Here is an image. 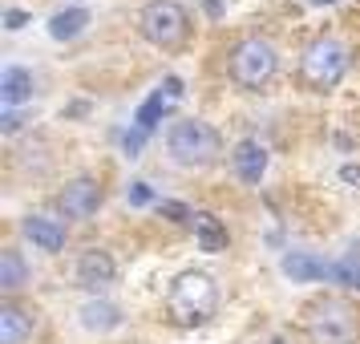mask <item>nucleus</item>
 <instances>
[{
	"label": "nucleus",
	"instance_id": "obj_20",
	"mask_svg": "<svg viewBox=\"0 0 360 344\" xmlns=\"http://www.w3.org/2000/svg\"><path fill=\"white\" fill-rule=\"evenodd\" d=\"M142 146H146V134L138 130V126L122 134V150H126V158H138V154H142Z\"/></svg>",
	"mask_w": 360,
	"mask_h": 344
},
{
	"label": "nucleus",
	"instance_id": "obj_24",
	"mask_svg": "<svg viewBox=\"0 0 360 344\" xmlns=\"http://www.w3.org/2000/svg\"><path fill=\"white\" fill-rule=\"evenodd\" d=\"M308 4H336V0H308Z\"/></svg>",
	"mask_w": 360,
	"mask_h": 344
},
{
	"label": "nucleus",
	"instance_id": "obj_7",
	"mask_svg": "<svg viewBox=\"0 0 360 344\" xmlns=\"http://www.w3.org/2000/svg\"><path fill=\"white\" fill-rule=\"evenodd\" d=\"M182 94H186V89H182V77H174V73H170V77H162V85H158V89H150L146 101L134 110V126H138L142 134H154V126H158V122H162L174 106H179Z\"/></svg>",
	"mask_w": 360,
	"mask_h": 344
},
{
	"label": "nucleus",
	"instance_id": "obj_9",
	"mask_svg": "<svg viewBox=\"0 0 360 344\" xmlns=\"http://www.w3.org/2000/svg\"><path fill=\"white\" fill-rule=\"evenodd\" d=\"M117 267H114V255L110 251H101V247H89L82 251V260H77V284L89 288V292H105L110 284H114Z\"/></svg>",
	"mask_w": 360,
	"mask_h": 344
},
{
	"label": "nucleus",
	"instance_id": "obj_10",
	"mask_svg": "<svg viewBox=\"0 0 360 344\" xmlns=\"http://www.w3.org/2000/svg\"><path fill=\"white\" fill-rule=\"evenodd\" d=\"M231 166H235V174H239L247 186H259L263 174H267V146H263L259 138H243V142H235V150H231Z\"/></svg>",
	"mask_w": 360,
	"mask_h": 344
},
{
	"label": "nucleus",
	"instance_id": "obj_6",
	"mask_svg": "<svg viewBox=\"0 0 360 344\" xmlns=\"http://www.w3.org/2000/svg\"><path fill=\"white\" fill-rule=\"evenodd\" d=\"M311 340L316 344H352L356 340V316L340 300H324L311 308Z\"/></svg>",
	"mask_w": 360,
	"mask_h": 344
},
{
	"label": "nucleus",
	"instance_id": "obj_4",
	"mask_svg": "<svg viewBox=\"0 0 360 344\" xmlns=\"http://www.w3.org/2000/svg\"><path fill=\"white\" fill-rule=\"evenodd\" d=\"M276 73V45L263 41V37H247L235 45L231 53V77L247 89H259L267 77Z\"/></svg>",
	"mask_w": 360,
	"mask_h": 344
},
{
	"label": "nucleus",
	"instance_id": "obj_22",
	"mask_svg": "<svg viewBox=\"0 0 360 344\" xmlns=\"http://www.w3.org/2000/svg\"><path fill=\"white\" fill-rule=\"evenodd\" d=\"M158 211H162V215H170V219H195V215L186 211L182 203H158Z\"/></svg>",
	"mask_w": 360,
	"mask_h": 344
},
{
	"label": "nucleus",
	"instance_id": "obj_15",
	"mask_svg": "<svg viewBox=\"0 0 360 344\" xmlns=\"http://www.w3.org/2000/svg\"><path fill=\"white\" fill-rule=\"evenodd\" d=\"M195 239H198V251L219 255V251L227 247V227H223L211 211H198L195 215Z\"/></svg>",
	"mask_w": 360,
	"mask_h": 344
},
{
	"label": "nucleus",
	"instance_id": "obj_1",
	"mask_svg": "<svg viewBox=\"0 0 360 344\" xmlns=\"http://www.w3.org/2000/svg\"><path fill=\"white\" fill-rule=\"evenodd\" d=\"M166 150L182 166H207L219 158V134L202 117H179L166 126Z\"/></svg>",
	"mask_w": 360,
	"mask_h": 344
},
{
	"label": "nucleus",
	"instance_id": "obj_5",
	"mask_svg": "<svg viewBox=\"0 0 360 344\" xmlns=\"http://www.w3.org/2000/svg\"><path fill=\"white\" fill-rule=\"evenodd\" d=\"M138 25H142V37L150 45L170 49V45H179L186 37V8L179 0H150L142 8V17H138Z\"/></svg>",
	"mask_w": 360,
	"mask_h": 344
},
{
	"label": "nucleus",
	"instance_id": "obj_21",
	"mask_svg": "<svg viewBox=\"0 0 360 344\" xmlns=\"http://www.w3.org/2000/svg\"><path fill=\"white\" fill-rule=\"evenodd\" d=\"M25 25H29V13H25V8H8V13H4V29H8V33H20Z\"/></svg>",
	"mask_w": 360,
	"mask_h": 344
},
{
	"label": "nucleus",
	"instance_id": "obj_19",
	"mask_svg": "<svg viewBox=\"0 0 360 344\" xmlns=\"http://www.w3.org/2000/svg\"><path fill=\"white\" fill-rule=\"evenodd\" d=\"M126 203H130L134 211H146V207H158V195H154V186L146 179H134L126 186Z\"/></svg>",
	"mask_w": 360,
	"mask_h": 344
},
{
	"label": "nucleus",
	"instance_id": "obj_14",
	"mask_svg": "<svg viewBox=\"0 0 360 344\" xmlns=\"http://www.w3.org/2000/svg\"><path fill=\"white\" fill-rule=\"evenodd\" d=\"M20 231H25V235L33 239V247H41V251H61V247H65V227H61L57 219H49V215H25Z\"/></svg>",
	"mask_w": 360,
	"mask_h": 344
},
{
	"label": "nucleus",
	"instance_id": "obj_17",
	"mask_svg": "<svg viewBox=\"0 0 360 344\" xmlns=\"http://www.w3.org/2000/svg\"><path fill=\"white\" fill-rule=\"evenodd\" d=\"M33 332V316H25L20 308L4 304L0 308V344H25Z\"/></svg>",
	"mask_w": 360,
	"mask_h": 344
},
{
	"label": "nucleus",
	"instance_id": "obj_12",
	"mask_svg": "<svg viewBox=\"0 0 360 344\" xmlns=\"http://www.w3.org/2000/svg\"><path fill=\"white\" fill-rule=\"evenodd\" d=\"M37 85H33V73L25 65H4V73H0V101L8 106V110H17V106H25V101H33Z\"/></svg>",
	"mask_w": 360,
	"mask_h": 344
},
{
	"label": "nucleus",
	"instance_id": "obj_2",
	"mask_svg": "<svg viewBox=\"0 0 360 344\" xmlns=\"http://www.w3.org/2000/svg\"><path fill=\"white\" fill-rule=\"evenodd\" d=\"M219 304V288L207 272H182L170 288V312L182 324H202Z\"/></svg>",
	"mask_w": 360,
	"mask_h": 344
},
{
	"label": "nucleus",
	"instance_id": "obj_16",
	"mask_svg": "<svg viewBox=\"0 0 360 344\" xmlns=\"http://www.w3.org/2000/svg\"><path fill=\"white\" fill-rule=\"evenodd\" d=\"M89 25V8H61L49 17V37L53 41H77Z\"/></svg>",
	"mask_w": 360,
	"mask_h": 344
},
{
	"label": "nucleus",
	"instance_id": "obj_25",
	"mask_svg": "<svg viewBox=\"0 0 360 344\" xmlns=\"http://www.w3.org/2000/svg\"><path fill=\"white\" fill-rule=\"evenodd\" d=\"M276 344H279V340H276Z\"/></svg>",
	"mask_w": 360,
	"mask_h": 344
},
{
	"label": "nucleus",
	"instance_id": "obj_8",
	"mask_svg": "<svg viewBox=\"0 0 360 344\" xmlns=\"http://www.w3.org/2000/svg\"><path fill=\"white\" fill-rule=\"evenodd\" d=\"M279 272L283 279H292V284H336V260H320V255H311V251H288L283 260H279Z\"/></svg>",
	"mask_w": 360,
	"mask_h": 344
},
{
	"label": "nucleus",
	"instance_id": "obj_13",
	"mask_svg": "<svg viewBox=\"0 0 360 344\" xmlns=\"http://www.w3.org/2000/svg\"><path fill=\"white\" fill-rule=\"evenodd\" d=\"M101 203V191L94 179H77L65 186V195H61V211L69 215V219H85V215H94Z\"/></svg>",
	"mask_w": 360,
	"mask_h": 344
},
{
	"label": "nucleus",
	"instance_id": "obj_11",
	"mask_svg": "<svg viewBox=\"0 0 360 344\" xmlns=\"http://www.w3.org/2000/svg\"><path fill=\"white\" fill-rule=\"evenodd\" d=\"M77 324H82L89 336H105V332H114V328L122 324V312H117L110 300L94 295V300H85L82 308H77Z\"/></svg>",
	"mask_w": 360,
	"mask_h": 344
},
{
	"label": "nucleus",
	"instance_id": "obj_23",
	"mask_svg": "<svg viewBox=\"0 0 360 344\" xmlns=\"http://www.w3.org/2000/svg\"><path fill=\"white\" fill-rule=\"evenodd\" d=\"M340 179H344V182H360V166H344Z\"/></svg>",
	"mask_w": 360,
	"mask_h": 344
},
{
	"label": "nucleus",
	"instance_id": "obj_18",
	"mask_svg": "<svg viewBox=\"0 0 360 344\" xmlns=\"http://www.w3.org/2000/svg\"><path fill=\"white\" fill-rule=\"evenodd\" d=\"M25 276H29V267H25V260H20V251H0V288L4 292H17L20 284H25Z\"/></svg>",
	"mask_w": 360,
	"mask_h": 344
},
{
	"label": "nucleus",
	"instance_id": "obj_3",
	"mask_svg": "<svg viewBox=\"0 0 360 344\" xmlns=\"http://www.w3.org/2000/svg\"><path fill=\"white\" fill-rule=\"evenodd\" d=\"M300 73H304V82L311 89H332L348 73V49H344L336 37H316L308 49H304Z\"/></svg>",
	"mask_w": 360,
	"mask_h": 344
}]
</instances>
